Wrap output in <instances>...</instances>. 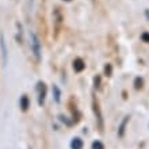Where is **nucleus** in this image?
Returning <instances> with one entry per match:
<instances>
[{
  "label": "nucleus",
  "instance_id": "f257e3e1",
  "mask_svg": "<svg viewBox=\"0 0 149 149\" xmlns=\"http://www.w3.org/2000/svg\"><path fill=\"white\" fill-rule=\"evenodd\" d=\"M31 49L34 52V56L39 60V56H41V45H39V39L36 34H31Z\"/></svg>",
  "mask_w": 149,
  "mask_h": 149
},
{
  "label": "nucleus",
  "instance_id": "f03ea898",
  "mask_svg": "<svg viewBox=\"0 0 149 149\" xmlns=\"http://www.w3.org/2000/svg\"><path fill=\"white\" fill-rule=\"evenodd\" d=\"M0 47H1V56H3V65H7V46H6V41L4 36L0 34Z\"/></svg>",
  "mask_w": 149,
  "mask_h": 149
},
{
  "label": "nucleus",
  "instance_id": "7ed1b4c3",
  "mask_svg": "<svg viewBox=\"0 0 149 149\" xmlns=\"http://www.w3.org/2000/svg\"><path fill=\"white\" fill-rule=\"evenodd\" d=\"M39 96H38V103L39 106H42L43 102H45V98H46V87L43 83H39Z\"/></svg>",
  "mask_w": 149,
  "mask_h": 149
},
{
  "label": "nucleus",
  "instance_id": "20e7f679",
  "mask_svg": "<svg viewBox=\"0 0 149 149\" xmlns=\"http://www.w3.org/2000/svg\"><path fill=\"white\" fill-rule=\"evenodd\" d=\"M84 68H86V64H84V61L81 58H76L73 61V69L76 72H81Z\"/></svg>",
  "mask_w": 149,
  "mask_h": 149
},
{
  "label": "nucleus",
  "instance_id": "39448f33",
  "mask_svg": "<svg viewBox=\"0 0 149 149\" xmlns=\"http://www.w3.org/2000/svg\"><path fill=\"white\" fill-rule=\"evenodd\" d=\"M129 118L130 117H125V119L122 121L121 126H119V132H118V136H119V137H123V134H125V129H126V125H127V122H129Z\"/></svg>",
  "mask_w": 149,
  "mask_h": 149
},
{
  "label": "nucleus",
  "instance_id": "423d86ee",
  "mask_svg": "<svg viewBox=\"0 0 149 149\" xmlns=\"http://www.w3.org/2000/svg\"><path fill=\"white\" fill-rule=\"evenodd\" d=\"M71 148L72 149H81L83 148V141L80 140V138H73L71 142Z\"/></svg>",
  "mask_w": 149,
  "mask_h": 149
},
{
  "label": "nucleus",
  "instance_id": "0eeeda50",
  "mask_svg": "<svg viewBox=\"0 0 149 149\" xmlns=\"http://www.w3.org/2000/svg\"><path fill=\"white\" fill-rule=\"evenodd\" d=\"M20 107H22L23 111H26L29 109V98L27 96H22V98H20Z\"/></svg>",
  "mask_w": 149,
  "mask_h": 149
},
{
  "label": "nucleus",
  "instance_id": "6e6552de",
  "mask_svg": "<svg viewBox=\"0 0 149 149\" xmlns=\"http://www.w3.org/2000/svg\"><path fill=\"white\" fill-rule=\"evenodd\" d=\"M92 149H104V145L100 141H95L92 142Z\"/></svg>",
  "mask_w": 149,
  "mask_h": 149
},
{
  "label": "nucleus",
  "instance_id": "1a4fd4ad",
  "mask_svg": "<svg viewBox=\"0 0 149 149\" xmlns=\"http://www.w3.org/2000/svg\"><path fill=\"white\" fill-rule=\"evenodd\" d=\"M134 87H136V90H140L142 87V79L137 77L136 80H134Z\"/></svg>",
  "mask_w": 149,
  "mask_h": 149
},
{
  "label": "nucleus",
  "instance_id": "9d476101",
  "mask_svg": "<svg viewBox=\"0 0 149 149\" xmlns=\"http://www.w3.org/2000/svg\"><path fill=\"white\" fill-rule=\"evenodd\" d=\"M53 91H54V98L57 102H60V91L57 87H53Z\"/></svg>",
  "mask_w": 149,
  "mask_h": 149
},
{
  "label": "nucleus",
  "instance_id": "9b49d317",
  "mask_svg": "<svg viewBox=\"0 0 149 149\" xmlns=\"http://www.w3.org/2000/svg\"><path fill=\"white\" fill-rule=\"evenodd\" d=\"M141 38H142L144 42H149V33H144V34L141 36Z\"/></svg>",
  "mask_w": 149,
  "mask_h": 149
},
{
  "label": "nucleus",
  "instance_id": "f8f14e48",
  "mask_svg": "<svg viewBox=\"0 0 149 149\" xmlns=\"http://www.w3.org/2000/svg\"><path fill=\"white\" fill-rule=\"evenodd\" d=\"M104 71H106V74H107V76H110V74H111V67H110V65H106Z\"/></svg>",
  "mask_w": 149,
  "mask_h": 149
},
{
  "label": "nucleus",
  "instance_id": "ddd939ff",
  "mask_svg": "<svg viewBox=\"0 0 149 149\" xmlns=\"http://www.w3.org/2000/svg\"><path fill=\"white\" fill-rule=\"evenodd\" d=\"M65 1H71V0H65Z\"/></svg>",
  "mask_w": 149,
  "mask_h": 149
}]
</instances>
